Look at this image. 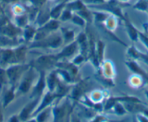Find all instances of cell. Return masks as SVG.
<instances>
[{"label": "cell", "instance_id": "ba28073f", "mask_svg": "<svg viewBox=\"0 0 148 122\" xmlns=\"http://www.w3.org/2000/svg\"><path fill=\"white\" fill-rule=\"evenodd\" d=\"M56 99L59 98H58V96H57L54 93H51V92L48 91L46 93H44L42 97H41V100L39 105H38V106H37V108H36V110H34V113H33L32 117L34 116H36L37 113H39V112H40L41 110H43V109L50 106L51 104H52Z\"/></svg>", "mask_w": 148, "mask_h": 122}, {"label": "cell", "instance_id": "4dcf8cb0", "mask_svg": "<svg viewBox=\"0 0 148 122\" xmlns=\"http://www.w3.org/2000/svg\"><path fill=\"white\" fill-rule=\"evenodd\" d=\"M145 95H146V97L148 98V89H146V90L145 91Z\"/></svg>", "mask_w": 148, "mask_h": 122}, {"label": "cell", "instance_id": "d6986e66", "mask_svg": "<svg viewBox=\"0 0 148 122\" xmlns=\"http://www.w3.org/2000/svg\"><path fill=\"white\" fill-rule=\"evenodd\" d=\"M63 5L64 4H60V5L55 7V8L51 11L50 16L52 19L57 20L59 17H60L61 14H62V8H63Z\"/></svg>", "mask_w": 148, "mask_h": 122}, {"label": "cell", "instance_id": "e0dca14e", "mask_svg": "<svg viewBox=\"0 0 148 122\" xmlns=\"http://www.w3.org/2000/svg\"><path fill=\"white\" fill-rule=\"evenodd\" d=\"M15 86H12L10 89L8 91L4 97V106H7L15 98Z\"/></svg>", "mask_w": 148, "mask_h": 122}, {"label": "cell", "instance_id": "7402d4cb", "mask_svg": "<svg viewBox=\"0 0 148 122\" xmlns=\"http://www.w3.org/2000/svg\"><path fill=\"white\" fill-rule=\"evenodd\" d=\"M72 14H71V10H66L63 11L60 15V19L62 21H66L68 20H71L72 18Z\"/></svg>", "mask_w": 148, "mask_h": 122}, {"label": "cell", "instance_id": "5bb4252c", "mask_svg": "<svg viewBox=\"0 0 148 122\" xmlns=\"http://www.w3.org/2000/svg\"><path fill=\"white\" fill-rule=\"evenodd\" d=\"M36 33V28L32 25H27L24 27L23 38L25 42H33Z\"/></svg>", "mask_w": 148, "mask_h": 122}, {"label": "cell", "instance_id": "484cf974", "mask_svg": "<svg viewBox=\"0 0 148 122\" xmlns=\"http://www.w3.org/2000/svg\"><path fill=\"white\" fill-rule=\"evenodd\" d=\"M138 59L141 60L143 61L144 63H146L148 66V54L146 53H142V52H139V56H138Z\"/></svg>", "mask_w": 148, "mask_h": 122}, {"label": "cell", "instance_id": "83f0119b", "mask_svg": "<svg viewBox=\"0 0 148 122\" xmlns=\"http://www.w3.org/2000/svg\"><path fill=\"white\" fill-rule=\"evenodd\" d=\"M96 19L98 21H104L107 18V15L103 13H95Z\"/></svg>", "mask_w": 148, "mask_h": 122}, {"label": "cell", "instance_id": "f1b7e54d", "mask_svg": "<svg viewBox=\"0 0 148 122\" xmlns=\"http://www.w3.org/2000/svg\"><path fill=\"white\" fill-rule=\"evenodd\" d=\"M45 2V0H33V3L36 5V6H41L44 4Z\"/></svg>", "mask_w": 148, "mask_h": 122}, {"label": "cell", "instance_id": "8992f818", "mask_svg": "<svg viewBox=\"0 0 148 122\" xmlns=\"http://www.w3.org/2000/svg\"><path fill=\"white\" fill-rule=\"evenodd\" d=\"M47 87L45 71H39V77L31 91V98L42 97Z\"/></svg>", "mask_w": 148, "mask_h": 122}, {"label": "cell", "instance_id": "7a4b0ae2", "mask_svg": "<svg viewBox=\"0 0 148 122\" xmlns=\"http://www.w3.org/2000/svg\"><path fill=\"white\" fill-rule=\"evenodd\" d=\"M38 71L31 65L29 69L24 73L19 82L17 93L20 95H25L31 92L34 84L36 82V73Z\"/></svg>", "mask_w": 148, "mask_h": 122}, {"label": "cell", "instance_id": "cb8c5ba5", "mask_svg": "<svg viewBox=\"0 0 148 122\" xmlns=\"http://www.w3.org/2000/svg\"><path fill=\"white\" fill-rule=\"evenodd\" d=\"M84 58H85V57L82 54L80 53V54H79L78 55H76V56L74 58V59L73 60V61H72V63L77 66V65L81 64V63H82V62L84 60Z\"/></svg>", "mask_w": 148, "mask_h": 122}, {"label": "cell", "instance_id": "ac0fdd59", "mask_svg": "<svg viewBox=\"0 0 148 122\" xmlns=\"http://www.w3.org/2000/svg\"><path fill=\"white\" fill-rule=\"evenodd\" d=\"M104 47H105V45L100 40L98 41L97 43L96 44V55L99 63L102 60V58H103Z\"/></svg>", "mask_w": 148, "mask_h": 122}, {"label": "cell", "instance_id": "1f68e13d", "mask_svg": "<svg viewBox=\"0 0 148 122\" xmlns=\"http://www.w3.org/2000/svg\"><path fill=\"white\" fill-rule=\"evenodd\" d=\"M3 1H5V2H10V0H3Z\"/></svg>", "mask_w": 148, "mask_h": 122}, {"label": "cell", "instance_id": "52a82bcc", "mask_svg": "<svg viewBox=\"0 0 148 122\" xmlns=\"http://www.w3.org/2000/svg\"><path fill=\"white\" fill-rule=\"evenodd\" d=\"M40 100L41 97L33 98L31 102L27 103V104L24 106L23 108L21 110V113L18 115L20 121H25L27 120H29L30 117H32L33 113H34V110H36V108L38 105H39Z\"/></svg>", "mask_w": 148, "mask_h": 122}, {"label": "cell", "instance_id": "3957f363", "mask_svg": "<svg viewBox=\"0 0 148 122\" xmlns=\"http://www.w3.org/2000/svg\"><path fill=\"white\" fill-rule=\"evenodd\" d=\"M59 58L56 55H43L37 58L31 64L38 71H46L56 67V64L59 61Z\"/></svg>", "mask_w": 148, "mask_h": 122}, {"label": "cell", "instance_id": "ffe728a7", "mask_svg": "<svg viewBox=\"0 0 148 122\" xmlns=\"http://www.w3.org/2000/svg\"><path fill=\"white\" fill-rule=\"evenodd\" d=\"M71 20L72 21L73 23H74L76 24V25H79V26L85 27V25H86V21H85V20L84 19L82 16H80V15H78V14L77 15H73Z\"/></svg>", "mask_w": 148, "mask_h": 122}, {"label": "cell", "instance_id": "277c9868", "mask_svg": "<svg viewBox=\"0 0 148 122\" xmlns=\"http://www.w3.org/2000/svg\"><path fill=\"white\" fill-rule=\"evenodd\" d=\"M30 66L31 64L16 63V64H12V66L8 69L6 72L7 76L12 86H15V84L20 82L23 75L29 69Z\"/></svg>", "mask_w": 148, "mask_h": 122}, {"label": "cell", "instance_id": "9a60e30c", "mask_svg": "<svg viewBox=\"0 0 148 122\" xmlns=\"http://www.w3.org/2000/svg\"><path fill=\"white\" fill-rule=\"evenodd\" d=\"M61 35H62L64 42L67 44L73 42L75 39V32L69 28H61Z\"/></svg>", "mask_w": 148, "mask_h": 122}, {"label": "cell", "instance_id": "8fae6325", "mask_svg": "<svg viewBox=\"0 0 148 122\" xmlns=\"http://www.w3.org/2000/svg\"><path fill=\"white\" fill-rule=\"evenodd\" d=\"M126 64L127 65L128 67L131 69L132 71H133L136 75L142 77L143 80L148 84V73L142 67H140L135 61H128L126 63Z\"/></svg>", "mask_w": 148, "mask_h": 122}, {"label": "cell", "instance_id": "4316f807", "mask_svg": "<svg viewBox=\"0 0 148 122\" xmlns=\"http://www.w3.org/2000/svg\"><path fill=\"white\" fill-rule=\"evenodd\" d=\"M7 78L8 76L6 72L3 70H0V85H2L5 83Z\"/></svg>", "mask_w": 148, "mask_h": 122}, {"label": "cell", "instance_id": "7c38bea8", "mask_svg": "<svg viewBox=\"0 0 148 122\" xmlns=\"http://www.w3.org/2000/svg\"><path fill=\"white\" fill-rule=\"evenodd\" d=\"M58 81H59V77L57 74L56 70L55 69L49 72L47 76H46L47 88L48 89V91L51 93H54L58 83Z\"/></svg>", "mask_w": 148, "mask_h": 122}, {"label": "cell", "instance_id": "44dd1931", "mask_svg": "<svg viewBox=\"0 0 148 122\" xmlns=\"http://www.w3.org/2000/svg\"><path fill=\"white\" fill-rule=\"evenodd\" d=\"M113 108L114 109V111L116 112L118 115H121H121H124L125 113H127L123 104L119 103V101L113 106Z\"/></svg>", "mask_w": 148, "mask_h": 122}, {"label": "cell", "instance_id": "603a6c76", "mask_svg": "<svg viewBox=\"0 0 148 122\" xmlns=\"http://www.w3.org/2000/svg\"><path fill=\"white\" fill-rule=\"evenodd\" d=\"M139 39H140L141 42H142L145 47L148 49V36L146 34H144L143 33H141L139 32Z\"/></svg>", "mask_w": 148, "mask_h": 122}, {"label": "cell", "instance_id": "30bf717a", "mask_svg": "<svg viewBox=\"0 0 148 122\" xmlns=\"http://www.w3.org/2000/svg\"><path fill=\"white\" fill-rule=\"evenodd\" d=\"M81 81L78 82L76 84L74 85L73 88H71L70 93H71V97L75 101H77L78 100L82 98V95L84 94V92L86 91L87 87V82Z\"/></svg>", "mask_w": 148, "mask_h": 122}, {"label": "cell", "instance_id": "5b68a950", "mask_svg": "<svg viewBox=\"0 0 148 122\" xmlns=\"http://www.w3.org/2000/svg\"><path fill=\"white\" fill-rule=\"evenodd\" d=\"M72 107L68 100L62 101V103H58L52 107V115L55 121H64L65 118L71 116Z\"/></svg>", "mask_w": 148, "mask_h": 122}, {"label": "cell", "instance_id": "4fadbf2b", "mask_svg": "<svg viewBox=\"0 0 148 122\" xmlns=\"http://www.w3.org/2000/svg\"><path fill=\"white\" fill-rule=\"evenodd\" d=\"M124 20L126 22V28L129 38L134 42H136L139 39V31L134 26V25H132V23L129 20L126 18H124Z\"/></svg>", "mask_w": 148, "mask_h": 122}, {"label": "cell", "instance_id": "d4e9b609", "mask_svg": "<svg viewBox=\"0 0 148 122\" xmlns=\"http://www.w3.org/2000/svg\"><path fill=\"white\" fill-rule=\"evenodd\" d=\"M136 8L137 9L141 10H146L148 8V3L147 2H145V1L142 0L139 3H137V5H136Z\"/></svg>", "mask_w": 148, "mask_h": 122}, {"label": "cell", "instance_id": "f546056e", "mask_svg": "<svg viewBox=\"0 0 148 122\" xmlns=\"http://www.w3.org/2000/svg\"><path fill=\"white\" fill-rule=\"evenodd\" d=\"M87 1L90 2H102L103 0H87Z\"/></svg>", "mask_w": 148, "mask_h": 122}, {"label": "cell", "instance_id": "6da1fadb", "mask_svg": "<svg viewBox=\"0 0 148 122\" xmlns=\"http://www.w3.org/2000/svg\"><path fill=\"white\" fill-rule=\"evenodd\" d=\"M64 43L61 34L55 32L51 33L43 39L39 41H34L30 45V49L33 48H45V49H57L59 48Z\"/></svg>", "mask_w": 148, "mask_h": 122}, {"label": "cell", "instance_id": "2e32d148", "mask_svg": "<svg viewBox=\"0 0 148 122\" xmlns=\"http://www.w3.org/2000/svg\"><path fill=\"white\" fill-rule=\"evenodd\" d=\"M51 114H52V107L50 106L49 107L43 109L42 110H41L39 113H38L36 115V121H47L48 118L50 116Z\"/></svg>", "mask_w": 148, "mask_h": 122}, {"label": "cell", "instance_id": "9c48e42d", "mask_svg": "<svg viewBox=\"0 0 148 122\" xmlns=\"http://www.w3.org/2000/svg\"><path fill=\"white\" fill-rule=\"evenodd\" d=\"M79 46L77 41L73 40V42H69L65 47L62 48V50L57 54L59 60L65 59V58H69L76 55V52L79 51Z\"/></svg>", "mask_w": 148, "mask_h": 122}]
</instances>
